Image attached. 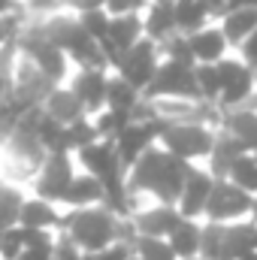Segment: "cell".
<instances>
[{"mask_svg":"<svg viewBox=\"0 0 257 260\" xmlns=\"http://www.w3.org/2000/svg\"><path fill=\"white\" fill-rule=\"evenodd\" d=\"M188 176H191V167L185 160L173 157L170 151L151 148L133 167V188L151 191V194L160 200V206H179Z\"/></svg>","mask_w":257,"mask_h":260,"instance_id":"obj_1","label":"cell"},{"mask_svg":"<svg viewBox=\"0 0 257 260\" xmlns=\"http://www.w3.org/2000/svg\"><path fill=\"white\" fill-rule=\"evenodd\" d=\"M64 224H70V242L82 251V254H94V251H103L109 245H115L118 239V221L112 212L106 209H79L76 215L64 218Z\"/></svg>","mask_w":257,"mask_h":260,"instance_id":"obj_2","label":"cell"},{"mask_svg":"<svg viewBox=\"0 0 257 260\" xmlns=\"http://www.w3.org/2000/svg\"><path fill=\"white\" fill-rule=\"evenodd\" d=\"M164 151H170L179 160H191V157H206L215 148V136L206 124H194V121H170L160 133Z\"/></svg>","mask_w":257,"mask_h":260,"instance_id":"obj_3","label":"cell"},{"mask_svg":"<svg viewBox=\"0 0 257 260\" xmlns=\"http://www.w3.org/2000/svg\"><path fill=\"white\" fill-rule=\"evenodd\" d=\"M157 49L151 40H139L118 64V76L136 91H148V85L157 76Z\"/></svg>","mask_w":257,"mask_h":260,"instance_id":"obj_4","label":"cell"},{"mask_svg":"<svg viewBox=\"0 0 257 260\" xmlns=\"http://www.w3.org/2000/svg\"><path fill=\"white\" fill-rule=\"evenodd\" d=\"M251 209H254V197L236 188L233 182H215V191L206 203V215L212 218V224H224V221L239 218Z\"/></svg>","mask_w":257,"mask_h":260,"instance_id":"obj_5","label":"cell"},{"mask_svg":"<svg viewBox=\"0 0 257 260\" xmlns=\"http://www.w3.org/2000/svg\"><path fill=\"white\" fill-rule=\"evenodd\" d=\"M148 97H176V100H182V97H200V88H197V76H194V70L182 64H167L157 70V76H154V82L148 85V91H145Z\"/></svg>","mask_w":257,"mask_h":260,"instance_id":"obj_6","label":"cell"},{"mask_svg":"<svg viewBox=\"0 0 257 260\" xmlns=\"http://www.w3.org/2000/svg\"><path fill=\"white\" fill-rule=\"evenodd\" d=\"M73 179L76 176H73L70 157H67L64 151L49 154L46 164H43V170H40V179H37V194H40V200H46V203L64 200V194L70 191V185H73Z\"/></svg>","mask_w":257,"mask_h":260,"instance_id":"obj_7","label":"cell"},{"mask_svg":"<svg viewBox=\"0 0 257 260\" xmlns=\"http://www.w3.org/2000/svg\"><path fill=\"white\" fill-rule=\"evenodd\" d=\"M18 46L24 49V55L30 58V64L37 67L43 76H49L52 82H58L61 76H64V52L61 49H55L37 27L34 30H27L21 40H18Z\"/></svg>","mask_w":257,"mask_h":260,"instance_id":"obj_8","label":"cell"},{"mask_svg":"<svg viewBox=\"0 0 257 260\" xmlns=\"http://www.w3.org/2000/svg\"><path fill=\"white\" fill-rule=\"evenodd\" d=\"M215 191V179L212 173H203V170H191L188 182H185V191H182V200H179V215L194 221L197 215H206V203Z\"/></svg>","mask_w":257,"mask_h":260,"instance_id":"obj_9","label":"cell"},{"mask_svg":"<svg viewBox=\"0 0 257 260\" xmlns=\"http://www.w3.org/2000/svg\"><path fill=\"white\" fill-rule=\"evenodd\" d=\"M251 251H257V227L254 224L221 227V254H218V260H245Z\"/></svg>","mask_w":257,"mask_h":260,"instance_id":"obj_10","label":"cell"},{"mask_svg":"<svg viewBox=\"0 0 257 260\" xmlns=\"http://www.w3.org/2000/svg\"><path fill=\"white\" fill-rule=\"evenodd\" d=\"M106 88H109V76L103 70H82L76 76V82H73V94L91 112L106 106Z\"/></svg>","mask_w":257,"mask_h":260,"instance_id":"obj_11","label":"cell"},{"mask_svg":"<svg viewBox=\"0 0 257 260\" xmlns=\"http://www.w3.org/2000/svg\"><path fill=\"white\" fill-rule=\"evenodd\" d=\"M182 215L176 206H154L151 212H142L136 218V236H145V239H170V233L179 227Z\"/></svg>","mask_w":257,"mask_h":260,"instance_id":"obj_12","label":"cell"},{"mask_svg":"<svg viewBox=\"0 0 257 260\" xmlns=\"http://www.w3.org/2000/svg\"><path fill=\"white\" fill-rule=\"evenodd\" d=\"M142 24H145V37L151 43H167L170 37H176L179 34V24H176V0H154L151 9H148V18Z\"/></svg>","mask_w":257,"mask_h":260,"instance_id":"obj_13","label":"cell"},{"mask_svg":"<svg viewBox=\"0 0 257 260\" xmlns=\"http://www.w3.org/2000/svg\"><path fill=\"white\" fill-rule=\"evenodd\" d=\"M188 43H191L194 49V58H197V64H221L224 58V49H227V40H224V34L221 30H212V27H203V30H197L188 37Z\"/></svg>","mask_w":257,"mask_h":260,"instance_id":"obj_14","label":"cell"},{"mask_svg":"<svg viewBox=\"0 0 257 260\" xmlns=\"http://www.w3.org/2000/svg\"><path fill=\"white\" fill-rule=\"evenodd\" d=\"M43 109L49 112V118H55V121L64 124V127L82 121V112H85V106L79 103V97L73 94V88H70V91H58V88H55V91L49 94V100L43 103Z\"/></svg>","mask_w":257,"mask_h":260,"instance_id":"obj_15","label":"cell"},{"mask_svg":"<svg viewBox=\"0 0 257 260\" xmlns=\"http://www.w3.org/2000/svg\"><path fill=\"white\" fill-rule=\"evenodd\" d=\"M257 30V6H242V9H230L224 15V40L233 46H242L251 34Z\"/></svg>","mask_w":257,"mask_h":260,"instance_id":"obj_16","label":"cell"},{"mask_svg":"<svg viewBox=\"0 0 257 260\" xmlns=\"http://www.w3.org/2000/svg\"><path fill=\"white\" fill-rule=\"evenodd\" d=\"M224 130L236 136L248 151H257V109H230L224 115Z\"/></svg>","mask_w":257,"mask_h":260,"instance_id":"obj_17","label":"cell"},{"mask_svg":"<svg viewBox=\"0 0 257 260\" xmlns=\"http://www.w3.org/2000/svg\"><path fill=\"white\" fill-rule=\"evenodd\" d=\"M200 242H203V227H197L194 221L182 218L179 227L170 233V248L179 260H194L200 254Z\"/></svg>","mask_w":257,"mask_h":260,"instance_id":"obj_18","label":"cell"},{"mask_svg":"<svg viewBox=\"0 0 257 260\" xmlns=\"http://www.w3.org/2000/svg\"><path fill=\"white\" fill-rule=\"evenodd\" d=\"M55 224H64V218L52 209V203H46V200H30V203H24L18 227H24V230H49V227H55Z\"/></svg>","mask_w":257,"mask_h":260,"instance_id":"obj_19","label":"cell"},{"mask_svg":"<svg viewBox=\"0 0 257 260\" xmlns=\"http://www.w3.org/2000/svg\"><path fill=\"white\" fill-rule=\"evenodd\" d=\"M103 200H106V191H103V185H100L94 176H79V179H73L70 191L64 194V203L76 206V209H85V206L103 203Z\"/></svg>","mask_w":257,"mask_h":260,"instance_id":"obj_20","label":"cell"},{"mask_svg":"<svg viewBox=\"0 0 257 260\" xmlns=\"http://www.w3.org/2000/svg\"><path fill=\"white\" fill-rule=\"evenodd\" d=\"M106 106L115 112H133L139 106V91L130 88L121 76H115L109 79V88H106Z\"/></svg>","mask_w":257,"mask_h":260,"instance_id":"obj_21","label":"cell"},{"mask_svg":"<svg viewBox=\"0 0 257 260\" xmlns=\"http://www.w3.org/2000/svg\"><path fill=\"white\" fill-rule=\"evenodd\" d=\"M206 15H209V9L200 0H176V24H179V30H188V37L203 30Z\"/></svg>","mask_w":257,"mask_h":260,"instance_id":"obj_22","label":"cell"},{"mask_svg":"<svg viewBox=\"0 0 257 260\" xmlns=\"http://www.w3.org/2000/svg\"><path fill=\"white\" fill-rule=\"evenodd\" d=\"M227 182H233V185H236V188H242L245 194L257 197V157H254V154H242V157L233 164V170H230Z\"/></svg>","mask_w":257,"mask_h":260,"instance_id":"obj_23","label":"cell"},{"mask_svg":"<svg viewBox=\"0 0 257 260\" xmlns=\"http://www.w3.org/2000/svg\"><path fill=\"white\" fill-rule=\"evenodd\" d=\"M21 209H24V200L18 191L12 188H0V233L9 230V227H18L21 221Z\"/></svg>","mask_w":257,"mask_h":260,"instance_id":"obj_24","label":"cell"},{"mask_svg":"<svg viewBox=\"0 0 257 260\" xmlns=\"http://www.w3.org/2000/svg\"><path fill=\"white\" fill-rule=\"evenodd\" d=\"M79 24H82V30H85L94 43H103V40L109 37L112 15H109L106 9H85V12L79 15Z\"/></svg>","mask_w":257,"mask_h":260,"instance_id":"obj_25","label":"cell"},{"mask_svg":"<svg viewBox=\"0 0 257 260\" xmlns=\"http://www.w3.org/2000/svg\"><path fill=\"white\" fill-rule=\"evenodd\" d=\"M197 76V88L203 100H221V76H218V64H200L194 70Z\"/></svg>","mask_w":257,"mask_h":260,"instance_id":"obj_26","label":"cell"},{"mask_svg":"<svg viewBox=\"0 0 257 260\" xmlns=\"http://www.w3.org/2000/svg\"><path fill=\"white\" fill-rule=\"evenodd\" d=\"M160 46H164L170 64H182V67H188V70H197V67H200L197 58H194V49H191V43H188V37L176 34V37H170V40L160 43Z\"/></svg>","mask_w":257,"mask_h":260,"instance_id":"obj_27","label":"cell"},{"mask_svg":"<svg viewBox=\"0 0 257 260\" xmlns=\"http://www.w3.org/2000/svg\"><path fill=\"white\" fill-rule=\"evenodd\" d=\"M136 260H179L173 254L170 242L164 239H145V236H136Z\"/></svg>","mask_w":257,"mask_h":260,"instance_id":"obj_28","label":"cell"},{"mask_svg":"<svg viewBox=\"0 0 257 260\" xmlns=\"http://www.w3.org/2000/svg\"><path fill=\"white\" fill-rule=\"evenodd\" d=\"M27 251V242H24V227H9L0 233V257L3 260H18Z\"/></svg>","mask_w":257,"mask_h":260,"instance_id":"obj_29","label":"cell"},{"mask_svg":"<svg viewBox=\"0 0 257 260\" xmlns=\"http://www.w3.org/2000/svg\"><path fill=\"white\" fill-rule=\"evenodd\" d=\"M148 0H103V9L118 18V15H136V9H142Z\"/></svg>","mask_w":257,"mask_h":260,"instance_id":"obj_30","label":"cell"},{"mask_svg":"<svg viewBox=\"0 0 257 260\" xmlns=\"http://www.w3.org/2000/svg\"><path fill=\"white\" fill-rule=\"evenodd\" d=\"M85 260H133L127 245H109L103 251H94V254H85Z\"/></svg>","mask_w":257,"mask_h":260,"instance_id":"obj_31","label":"cell"},{"mask_svg":"<svg viewBox=\"0 0 257 260\" xmlns=\"http://www.w3.org/2000/svg\"><path fill=\"white\" fill-rule=\"evenodd\" d=\"M55 260H85V254H82L70 239H64L61 245H55Z\"/></svg>","mask_w":257,"mask_h":260,"instance_id":"obj_32","label":"cell"},{"mask_svg":"<svg viewBox=\"0 0 257 260\" xmlns=\"http://www.w3.org/2000/svg\"><path fill=\"white\" fill-rule=\"evenodd\" d=\"M242 58H245V67L257 70V30L242 43Z\"/></svg>","mask_w":257,"mask_h":260,"instance_id":"obj_33","label":"cell"},{"mask_svg":"<svg viewBox=\"0 0 257 260\" xmlns=\"http://www.w3.org/2000/svg\"><path fill=\"white\" fill-rule=\"evenodd\" d=\"M15 30H18L15 18H0V43H6L9 37H15Z\"/></svg>","mask_w":257,"mask_h":260,"instance_id":"obj_34","label":"cell"},{"mask_svg":"<svg viewBox=\"0 0 257 260\" xmlns=\"http://www.w3.org/2000/svg\"><path fill=\"white\" fill-rule=\"evenodd\" d=\"M64 3H70V6H79L82 12H85V9H103V0H64Z\"/></svg>","mask_w":257,"mask_h":260,"instance_id":"obj_35","label":"cell"},{"mask_svg":"<svg viewBox=\"0 0 257 260\" xmlns=\"http://www.w3.org/2000/svg\"><path fill=\"white\" fill-rule=\"evenodd\" d=\"M18 260H55V251H30V248H27Z\"/></svg>","mask_w":257,"mask_h":260,"instance_id":"obj_36","label":"cell"},{"mask_svg":"<svg viewBox=\"0 0 257 260\" xmlns=\"http://www.w3.org/2000/svg\"><path fill=\"white\" fill-rule=\"evenodd\" d=\"M12 9H15V0H0V18H9Z\"/></svg>","mask_w":257,"mask_h":260,"instance_id":"obj_37","label":"cell"},{"mask_svg":"<svg viewBox=\"0 0 257 260\" xmlns=\"http://www.w3.org/2000/svg\"><path fill=\"white\" fill-rule=\"evenodd\" d=\"M242 6H257V0H230V9H242Z\"/></svg>","mask_w":257,"mask_h":260,"instance_id":"obj_38","label":"cell"},{"mask_svg":"<svg viewBox=\"0 0 257 260\" xmlns=\"http://www.w3.org/2000/svg\"><path fill=\"white\" fill-rule=\"evenodd\" d=\"M245 260H257V251H251V254H248V257H245Z\"/></svg>","mask_w":257,"mask_h":260,"instance_id":"obj_39","label":"cell"},{"mask_svg":"<svg viewBox=\"0 0 257 260\" xmlns=\"http://www.w3.org/2000/svg\"><path fill=\"white\" fill-rule=\"evenodd\" d=\"M251 212H254V218H257V197H254V209H251Z\"/></svg>","mask_w":257,"mask_h":260,"instance_id":"obj_40","label":"cell"},{"mask_svg":"<svg viewBox=\"0 0 257 260\" xmlns=\"http://www.w3.org/2000/svg\"><path fill=\"white\" fill-rule=\"evenodd\" d=\"M194 260H203V257H194Z\"/></svg>","mask_w":257,"mask_h":260,"instance_id":"obj_41","label":"cell"},{"mask_svg":"<svg viewBox=\"0 0 257 260\" xmlns=\"http://www.w3.org/2000/svg\"><path fill=\"white\" fill-rule=\"evenodd\" d=\"M254 157H257V154H254Z\"/></svg>","mask_w":257,"mask_h":260,"instance_id":"obj_42","label":"cell"}]
</instances>
